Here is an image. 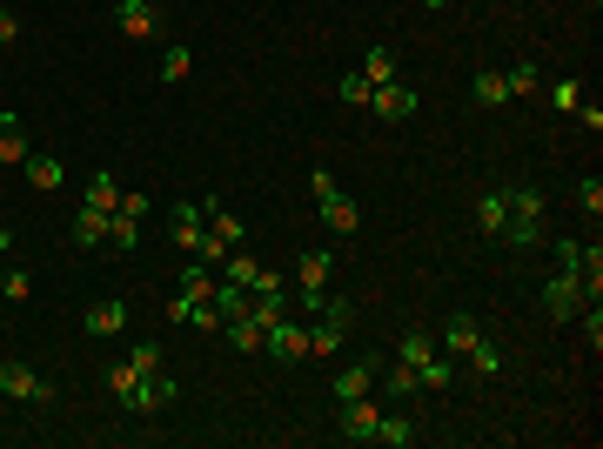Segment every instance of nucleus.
Listing matches in <instances>:
<instances>
[{"label": "nucleus", "mask_w": 603, "mask_h": 449, "mask_svg": "<svg viewBox=\"0 0 603 449\" xmlns=\"http://www.w3.org/2000/svg\"><path fill=\"white\" fill-rule=\"evenodd\" d=\"M503 202H510L503 242H510V248H536V242H543V215H550L543 188H536V181H510V188H503Z\"/></svg>", "instance_id": "1"}, {"label": "nucleus", "mask_w": 603, "mask_h": 449, "mask_svg": "<svg viewBox=\"0 0 603 449\" xmlns=\"http://www.w3.org/2000/svg\"><path fill=\"white\" fill-rule=\"evenodd\" d=\"M443 342H449V356H463L476 376H496V369H503V349H496V342L476 329V315H463V309L443 322Z\"/></svg>", "instance_id": "2"}, {"label": "nucleus", "mask_w": 603, "mask_h": 449, "mask_svg": "<svg viewBox=\"0 0 603 449\" xmlns=\"http://www.w3.org/2000/svg\"><path fill=\"white\" fill-rule=\"evenodd\" d=\"M309 195L322 202V222H329L335 235H342V242H349V235L362 228V208L349 202V195H342V181H335L329 168H315V175H309Z\"/></svg>", "instance_id": "3"}, {"label": "nucleus", "mask_w": 603, "mask_h": 449, "mask_svg": "<svg viewBox=\"0 0 603 449\" xmlns=\"http://www.w3.org/2000/svg\"><path fill=\"white\" fill-rule=\"evenodd\" d=\"M329 275H335V255H329V248H302V262H295V309H302V315L322 309Z\"/></svg>", "instance_id": "4"}, {"label": "nucleus", "mask_w": 603, "mask_h": 449, "mask_svg": "<svg viewBox=\"0 0 603 449\" xmlns=\"http://www.w3.org/2000/svg\"><path fill=\"white\" fill-rule=\"evenodd\" d=\"M0 396H14V403H34V409H54V382L47 376H34L27 362H0Z\"/></svg>", "instance_id": "5"}, {"label": "nucleus", "mask_w": 603, "mask_h": 449, "mask_svg": "<svg viewBox=\"0 0 603 449\" xmlns=\"http://www.w3.org/2000/svg\"><path fill=\"white\" fill-rule=\"evenodd\" d=\"M583 302H590V295H583L577 269H557L550 282H543V315H550V322H577Z\"/></svg>", "instance_id": "6"}, {"label": "nucleus", "mask_w": 603, "mask_h": 449, "mask_svg": "<svg viewBox=\"0 0 603 449\" xmlns=\"http://www.w3.org/2000/svg\"><path fill=\"white\" fill-rule=\"evenodd\" d=\"M376 423H382L376 389H369V396H349V403H335V429H342V443H376Z\"/></svg>", "instance_id": "7"}, {"label": "nucleus", "mask_w": 603, "mask_h": 449, "mask_svg": "<svg viewBox=\"0 0 603 449\" xmlns=\"http://www.w3.org/2000/svg\"><path fill=\"white\" fill-rule=\"evenodd\" d=\"M268 356L282 362V369H295V362H309V322H289V315H275L268 322Z\"/></svg>", "instance_id": "8"}, {"label": "nucleus", "mask_w": 603, "mask_h": 449, "mask_svg": "<svg viewBox=\"0 0 603 449\" xmlns=\"http://www.w3.org/2000/svg\"><path fill=\"white\" fill-rule=\"evenodd\" d=\"M557 262H563V269H577V282H583L590 302L603 295V248L597 242H590V248H583V242H557Z\"/></svg>", "instance_id": "9"}, {"label": "nucleus", "mask_w": 603, "mask_h": 449, "mask_svg": "<svg viewBox=\"0 0 603 449\" xmlns=\"http://www.w3.org/2000/svg\"><path fill=\"white\" fill-rule=\"evenodd\" d=\"M362 108L376 114V121H389V128H396V121H409V114H416V88H409V81H389V88H369V101H362Z\"/></svg>", "instance_id": "10"}, {"label": "nucleus", "mask_w": 603, "mask_h": 449, "mask_svg": "<svg viewBox=\"0 0 603 449\" xmlns=\"http://www.w3.org/2000/svg\"><path fill=\"white\" fill-rule=\"evenodd\" d=\"M114 27H121L128 41H155V34H161L155 0H114Z\"/></svg>", "instance_id": "11"}, {"label": "nucleus", "mask_w": 603, "mask_h": 449, "mask_svg": "<svg viewBox=\"0 0 603 449\" xmlns=\"http://www.w3.org/2000/svg\"><path fill=\"white\" fill-rule=\"evenodd\" d=\"M81 329H88V336H121V329H128V302H121V295H108V302H88Z\"/></svg>", "instance_id": "12"}, {"label": "nucleus", "mask_w": 603, "mask_h": 449, "mask_svg": "<svg viewBox=\"0 0 603 449\" xmlns=\"http://www.w3.org/2000/svg\"><path fill=\"white\" fill-rule=\"evenodd\" d=\"M222 336H228V349H235V356H262V342H268V329H262V322H255V315H228V322H222Z\"/></svg>", "instance_id": "13"}, {"label": "nucleus", "mask_w": 603, "mask_h": 449, "mask_svg": "<svg viewBox=\"0 0 603 449\" xmlns=\"http://www.w3.org/2000/svg\"><path fill=\"white\" fill-rule=\"evenodd\" d=\"M67 235H74V248H108V208H74V222H67Z\"/></svg>", "instance_id": "14"}, {"label": "nucleus", "mask_w": 603, "mask_h": 449, "mask_svg": "<svg viewBox=\"0 0 603 449\" xmlns=\"http://www.w3.org/2000/svg\"><path fill=\"white\" fill-rule=\"evenodd\" d=\"M21 168H27V188H41V195H61L67 188V161L61 155H27Z\"/></svg>", "instance_id": "15"}, {"label": "nucleus", "mask_w": 603, "mask_h": 449, "mask_svg": "<svg viewBox=\"0 0 603 449\" xmlns=\"http://www.w3.org/2000/svg\"><path fill=\"white\" fill-rule=\"evenodd\" d=\"M376 369H382L376 356H356L349 369H342V376H335V403H349V396H369V389H376Z\"/></svg>", "instance_id": "16"}, {"label": "nucleus", "mask_w": 603, "mask_h": 449, "mask_svg": "<svg viewBox=\"0 0 603 449\" xmlns=\"http://www.w3.org/2000/svg\"><path fill=\"white\" fill-rule=\"evenodd\" d=\"M27 155H34V148H27V121H21L14 108H0V168H7V161L21 168Z\"/></svg>", "instance_id": "17"}, {"label": "nucleus", "mask_w": 603, "mask_h": 449, "mask_svg": "<svg viewBox=\"0 0 603 449\" xmlns=\"http://www.w3.org/2000/svg\"><path fill=\"white\" fill-rule=\"evenodd\" d=\"M201 215H208V235H215V242H222V248H242V242H248L242 215H228L222 202H201Z\"/></svg>", "instance_id": "18"}, {"label": "nucleus", "mask_w": 603, "mask_h": 449, "mask_svg": "<svg viewBox=\"0 0 603 449\" xmlns=\"http://www.w3.org/2000/svg\"><path fill=\"white\" fill-rule=\"evenodd\" d=\"M376 443H382V449H416V443H423V429L409 423L402 409H389V416L376 423Z\"/></svg>", "instance_id": "19"}, {"label": "nucleus", "mask_w": 603, "mask_h": 449, "mask_svg": "<svg viewBox=\"0 0 603 449\" xmlns=\"http://www.w3.org/2000/svg\"><path fill=\"white\" fill-rule=\"evenodd\" d=\"M175 403V376L161 369V376H141V396H134V416H155V409Z\"/></svg>", "instance_id": "20"}, {"label": "nucleus", "mask_w": 603, "mask_h": 449, "mask_svg": "<svg viewBox=\"0 0 603 449\" xmlns=\"http://www.w3.org/2000/svg\"><path fill=\"white\" fill-rule=\"evenodd\" d=\"M503 222H510V202H503V188H490V195L476 202V228H483L490 242H503Z\"/></svg>", "instance_id": "21"}, {"label": "nucleus", "mask_w": 603, "mask_h": 449, "mask_svg": "<svg viewBox=\"0 0 603 449\" xmlns=\"http://www.w3.org/2000/svg\"><path fill=\"white\" fill-rule=\"evenodd\" d=\"M356 74L369 81V88H389V81H402V74H396V54H389V47H369Z\"/></svg>", "instance_id": "22"}, {"label": "nucleus", "mask_w": 603, "mask_h": 449, "mask_svg": "<svg viewBox=\"0 0 603 449\" xmlns=\"http://www.w3.org/2000/svg\"><path fill=\"white\" fill-rule=\"evenodd\" d=\"M396 362H409V369H416V376H423L429 362H436V349H429V329H409V336L396 342Z\"/></svg>", "instance_id": "23"}, {"label": "nucleus", "mask_w": 603, "mask_h": 449, "mask_svg": "<svg viewBox=\"0 0 603 449\" xmlns=\"http://www.w3.org/2000/svg\"><path fill=\"white\" fill-rule=\"evenodd\" d=\"M382 376V389H389V396H396V403H409V396H416V389H423V376H416V369H409V362H389V369H376Z\"/></svg>", "instance_id": "24"}, {"label": "nucleus", "mask_w": 603, "mask_h": 449, "mask_svg": "<svg viewBox=\"0 0 603 449\" xmlns=\"http://www.w3.org/2000/svg\"><path fill=\"white\" fill-rule=\"evenodd\" d=\"M108 396H114L121 409H128V416H134V396H141V376H134L128 362H114V369H108Z\"/></svg>", "instance_id": "25"}, {"label": "nucleus", "mask_w": 603, "mask_h": 449, "mask_svg": "<svg viewBox=\"0 0 603 449\" xmlns=\"http://www.w3.org/2000/svg\"><path fill=\"white\" fill-rule=\"evenodd\" d=\"M108 248H121V255H134V248H141V222H134V215H121V208L108 215Z\"/></svg>", "instance_id": "26"}, {"label": "nucleus", "mask_w": 603, "mask_h": 449, "mask_svg": "<svg viewBox=\"0 0 603 449\" xmlns=\"http://www.w3.org/2000/svg\"><path fill=\"white\" fill-rule=\"evenodd\" d=\"M81 202H88V208H108V215H114L121 188H114V175H108V168H94V175H88V195H81Z\"/></svg>", "instance_id": "27"}, {"label": "nucleus", "mask_w": 603, "mask_h": 449, "mask_svg": "<svg viewBox=\"0 0 603 449\" xmlns=\"http://www.w3.org/2000/svg\"><path fill=\"white\" fill-rule=\"evenodd\" d=\"M188 74H195V47H168V54H161V81H168V88H175V81H188Z\"/></svg>", "instance_id": "28"}, {"label": "nucleus", "mask_w": 603, "mask_h": 449, "mask_svg": "<svg viewBox=\"0 0 603 449\" xmlns=\"http://www.w3.org/2000/svg\"><path fill=\"white\" fill-rule=\"evenodd\" d=\"M469 88H476V101H483V108H496V101H510V81H503L496 68H483L476 81H469Z\"/></svg>", "instance_id": "29"}, {"label": "nucleus", "mask_w": 603, "mask_h": 449, "mask_svg": "<svg viewBox=\"0 0 603 449\" xmlns=\"http://www.w3.org/2000/svg\"><path fill=\"white\" fill-rule=\"evenodd\" d=\"M128 369H134V376H161V369H168V362H161V342H134Z\"/></svg>", "instance_id": "30"}, {"label": "nucleus", "mask_w": 603, "mask_h": 449, "mask_svg": "<svg viewBox=\"0 0 603 449\" xmlns=\"http://www.w3.org/2000/svg\"><path fill=\"white\" fill-rule=\"evenodd\" d=\"M503 81H510V101L536 94V61H516V68H503Z\"/></svg>", "instance_id": "31"}, {"label": "nucleus", "mask_w": 603, "mask_h": 449, "mask_svg": "<svg viewBox=\"0 0 603 449\" xmlns=\"http://www.w3.org/2000/svg\"><path fill=\"white\" fill-rule=\"evenodd\" d=\"M0 295H7V302H27V295H34V275L27 269H0Z\"/></svg>", "instance_id": "32"}, {"label": "nucleus", "mask_w": 603, "mask_h": 449, "mask_svg": "<svg viewBox=\"0 0 603 449\" xmlns=\"http://www.w3.org/2000/svg\"><path fill=\"white\" fill-rule=\"evenodd\" d=\"M335 94H342L349 108H362V101H369V81H362V74L349 68V74H342V81H335Z\"/></svg>", "instance_id": "33"}, {"label": "nucleus", "mask_w": 603, "mask_h": 449, "mask_svg": "<svg viewBox=\"0 0 603 449\" xmlns=\"http://www.w3.org/2000/svg\"><path fill=\"white\" fill-rule=\"evenodd\" d=\"M577 208H583V215H603V181H597V175L577 181Z\"/></svg>", "instance_id": "34"}, {"label": "nucleus", "mask_w": 603, "mask_h": 449, "mask_svg": "<svg viewBox=\"0 0 603 449\" xmlns=\"http://www.w3.org/2000/svg\"><path fill=\"white\" fill-rule=\"evenodd\" d=\"M577 322H583V336H590V349H603V309H597V302H583Z\"/></svg>", "instance_id": "35"}, {"label": "nucleus", "mask_w": 603, "mask_h": 449, "mask_svg": "<svg viewBox=\"0 0 603 449\" xmlns=\"http://www.w3.org/2000/svg\"><path fill=\"white\" fill-rule=\"evenodd\" d=\"M550 101H557V108H570V114H577V108H583V88H577V81H557V88H550Z\"/></svg>", "instance_id": "36"}, {"label": "nucleus", "mask_w": 603, "mask_h": 449, "mask_svg": "<svg viewBox=\"0 0 603 449\" xmlns=\"http://www.w3.org/2000/svg\"><path fill=\"white\" fill-rule=\"evenodd\" d=\"M449 382H456V369H449V362L436 356V362H429V369H423V389H449Z\"/></svg>", "instance_id": "37"}, {"label": "nucleus", "mask_w": 603, "mask_h": 449, "mask_svg": "<svg viewBox=\"0 0 603 449\" xmlns=\"http://www.w3.org/2000/svg\"><path fill=\"white\" fill-rule=\"evenodd\" d=\"M114 208H121V215H134V222H141V215H148V208H155V202H148V195H141V188H128V195H121V202H114Z\"/></svg>", "instance_id": "38"}, {"label": "nucleus", "mask_w": 603, "mask_h": 449, "mask_svg": "<svg viewBox=\"0 0 603 449\" xmlns=\"http://www.w3.org/2000/svg\"><path fill=\"white\" fill-rule=\"evenodd\" d=\"M21 41V14H14V7H0V47H14Z\"/></svg>", "instance_id": "39"}, {"label": "nucleus", "mask_w": 603, "mask_h": 449, "mask_svg": "<svg viewBox=\"0 0 603 449\" xmlns=\"http://www.w3.org/2000/svg\"><path fill=\"white\" fill-rule=\"evenodd\" d=\"M7 248H14V228H7V222H0V255H7Z\"/></svg>", "instance_id": "40"}, {"label": "nucleus", "mask_w": 603, "mask_h": 449, "mask_svg": "<svg viewBox=\"0 0 603 449\" xmlns=\"http://www.w3.org/2000/svg\"><path fill=\"white\" fill-rule=\"evenodd\" d=\"M443 7H449V0H429V14H443Z\"/></svg>", "instance_id": "41"}]
</instances>
